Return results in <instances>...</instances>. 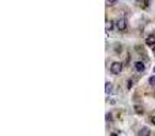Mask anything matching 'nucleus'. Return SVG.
Instances as JSON below:
<instances>
[{
    "label": "nucleus",
    "mask_w": 155,
    "mask_h": 136,
    "mask_svg": "<svg viewBox=\"0 0 155 136\" xmlns=\"http://www.w3.org/2000/svg\"><path fill=\"white\" fill-rule=\"evenodd\" d=\"M121 71H122V63L114 61L113 64L110 65V72L113 75H120V74H121Z\"/></svg>",
    "instance_id": "1"
},
{
    "label": "nucleus",
    "mask_w": 155,
    "mask_h": 136,
    "mask_svg": "<svg viewBox=\"0 0 155 136\" xmlns=\"http://www.w3.org/2000/svg\"><path fill=\"white\" fill-rule=\"evenodd\" d=\"M116 27L118 31H125L127 30V21L124 18H120L116 21Z\"/></svg>",
    "instance_id": "2"
},
{
    "label": "nucleus",
    "mask_w": 155,
    "mask_h": 136,
    "mask_svg": "<svg viewBox=\"0 0 155 136\" xmlns=\"http://www.w3.org/2000/svg\"><path fill=\"white\" fill-rule=\"evenodd\" d=\"M135 69H136L137 72H144V69H146L144 63L143 61H136L135 63Z\"/></svg>",
    "instance_id": "3"
},
{
    "label": "nucleus",
    "mask_w": 155,
    "mask_h": 136,
    "mask_svg": "<svg viewBox=\"0 0 155 136\" xmlns=\"http://www.w3.org/2000/svg\"><path fill=\"white\" fill-rule=\"evenodd\" d=\"M105 92L108 95L113 92V83H110V82H106L105 83Z\"/></svg>",
    "instance_id": "4"
},
{
    "label": "nucleus",
    "mask_w": 155,
    "mask_h": 136,
    "mask_svg": "<svg viewBox=\"0 0 155 136\" xmlns=\"http://www.w3.org/2000/svg\"><path fill=\"white\" fill-rule=\"evenodd\" d=\"M146 44L148 46H155V36H148L146 38Z\"/></svg>",
    "instance_id": "5"
},
{
    "label": "nucleus",
    "mask_w": 155,
    "mask_h": 136,
    "mask_svg": "<svg viewBox=\"0 0 155 136\" xmlns=\"http://www.w3.org/2000/svg\"><path fill=\"white\" fill-rule=\"evenodd\" d=\"M151 132H150V129L147 128V127H143V128H140V131H139V135L140 136H148Z\"/></svg>",
    "instance_id": "6"
},
{
    "label": "nucleus",
    "mask_w": 155,
    "mask_h": 136,
    "mask_svg": "<svg viewBox=\"0 0 155 136\" xmlns=\"http://www.w3.org/2000/svg\"><path fill=\"white\" fill-rule=\"evenodd\" d=\"M105 29H106V31H108V33H110V31L113 30V22L108 21V22H106V26H105Z\"/></svg>",
    "instance_id": "7"
},
{
    "label": "nucleus",
    "mask_w": 155,
    "mask_h": 136,
    "mask_svg": "<svg viewBox=\"0 0 155 136\" xmlns=\"http://www.w3.org/2000/svg\"><path fill=\"white\" fill-rule=\"evenodd\" d=\"M148 83H150V86L155 87V76H150V78H148Z\"/></svg>",
    "instance_id": "8"
},
{
    "label": "nucleus",
    "mask_w": 155,
    "mask_h": 136,
    "mask_svg": "<svg viewBox=\"0 0 155 136\" xmlns=\"http://www.w3.org/2000/svg\"><path fill=\"white\" fill-rule=\"evenodd\" d=\"M135 112H136L137 114H140V113H143V108H140V106H135Z\"/></svg>",
    "instance_id": "9"
},
{
    "label": "nucleus",
    "mask_w": 155,
    "mask_h": 136,
    "mask_svg": "<svg viewBox=\"0 0 155 136\" xmlns=\"http://www.w3.org/2000/svg\"><path fill=\"white\" fill-rule=\"evenodd\" d=\"M112 118H113L112 113H106V121H112Z\"/></svg>",
    "instance_id": "10"
},
{
    "label": "nucleus",
    "mask_w": 155,
    "mask_h": 136,
    "mask_svg": "<svg viewBox=\"0 0 155 136\" xmlns=\"http://www.w3.org/2000/svg\"><path fill=\"white\" fill-rule=\"evenodd\" d=\"M117 0H106V4H109V5H112V4H114Z\"/></svg>",
    "instance_id": "11"
},
{
    "label": "nucleus",
    "mask_w": 155,
    "mask_h": 136,
    "mask_svg": "<svg viewBox=\"0 0 155 136\" xmlns=\"http://www.w3.org/2000/svg\"><path fill=\"white\" fill-rule=\"evenodd\" d=\"M132 85H133V83H132V80H128V89H129V90H131Z\"/></svg>",
    "instance_id": "12"
},
{
    "label": "nucleus",
    "mask_w": 155,
    "mask_h": 136,
    "mask_svg": "<svg viewBox=\"0 0 155 136\" xmlns=\"http://www.w3.org/2000/svg\"><path fill=\"white\" fill-rule=\"evenodd\" d=\"M151 123H153L154 125H155V116H153V117H151Z\"/></svg>",
    "instance_id": "13"
},
{
    "label": "nucleus",
    "mask_w": 155,
    "mask_h": 136,
    "mask_svg": "<svg viewBox=\"0 0 155 136\" xmlns=\"http://www.w3.org/2000/svg\"><path fill=\"white\" fill-rule=\"evenodd\" d=\"M153 54L155 56V46H153Z\"/></svg>",
    "instance_id": "14"
},
{
    "label": "nucleus",
    "mask_w": 155,
    "mask_h": 136,
    "mask_svg": "<svg viewBox=\"0 0 155 136\" xmlns=\"http://www.w3.org/2000/svg\"><path fill=\"white\" fill-rule=\"evenodd\" d=\"M136 1H143V0H136Z\"/></svg>",
    "instance_id": "15"
},
{
    "label": "nucleus",
    "mask_w": 155,
    "mask_h": 136,
    "mask_svg": "<svg viewBox=\"0 0 155 136\" xmlns=\"http://www.w3.org/2000/svg\"><path fill=\"white\" fill-rule=\"evenodd\" d=\"M154 71H155V68H154Z\"/></svg>",
    "instance_id": "16"
}]
</instances>
